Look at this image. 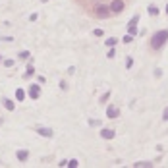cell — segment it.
<instances>
[{
    "label": "cell",
    "mask_w": 168,
    "mask_h": 168,
    "mask_svg": "<svg viewBox=\"0 0 168 168\" xmlns=\"http://www.w3.org/2000/svg\"><path fill=\"white\" fill-rule=\"evenodd\" d=\"M166 41H168V29H161V31H157V33L151 37V48L158 50V48L164 47Z\"/></svg>",
    "instance_id": "6da1fadb"
},
{
    "label": "cell",
    "mask_w": 168,
    "mask_h": 168,
    "mask_svg": "<svg viewBox=\"0 0 168 168\" xmlns=\"http://www.w3.org/2000/svg\"><path fill=\"white\" fill-rule=\"evenodd\" d=\"M93 14H95L99 19H106L108 16H112V14H110L108 4H97V6H95V10H93Z\"/></svg>",
    "instance_id": "7a4b0ae2"
},
{
    "label": "cell",
    "mask_w": 168,
    "mask_h": 168,
    "mask_svg": "<svg viewBox=\"0 0 168 168\" xmlns=\"http://www.w3.org/2000/svg\"><path fill=\"white\" fill-rule=\"evenodd\" d=\"M108 8H110V14H120V12L126 8V2L124 0H110Z\"/></svg>",
    "instance_id": "3957f363"
},
{
    "label": "cell",
    "mask_w": 168,
    "mask_h": 168,
    "mask_svg": "<svg viewBox=\"0 0 168 168\" xmlns=\"http://www.w3.org/2000/svg\"><path fill=\"white\" fill-rule=\"evenodd\" d=\"M118 116H120V108H118V106H114V104H110L108 108H106V118L114 120V118H118Z\"/></svg>",
    "instance_id": "277c9868"
},
{
    "label": "cell",
    "mask_w": 168,
    "mask_h": 168,
    "mask_svg": "<svg viewBox=\"0 0 168 168\" xmlns=\"http://www.w3.org/2000/svg\"><path fill=\"white\" fill-rule=\"evenodd\" d=\"M29 97L31 99H39L41 97V85H31L29 87Z\"/></svg>",
    "instance_id": "5b68a950"
},
{
    "label": "cell",
    "mask_w": 168,
    "mask_h": 168,
    "mask_svg": "<svg viewBox=\"0 0 168 168\" xmlns=\"http://www.w3.org/2000/svg\"><path fill=\"white\" fill-rule=\"evenodd\" d=\"M37 133L43 135V137H52V135H54L50 128H37Z\"/></svg>",
    "instance_id": "8992f818"
},
{
    "label": "cell",
    "mask_w": 168,
    "mask_h": 168,
    "mask_svg": "<svg viewBox=\"0 0 168 168\" xmlns=\"http://www.w3.org/2000/svg\"><path fill=\"white\" fill-rule=\"evenodd\" d=\"M114 135H116V133H114V130H108V128L101 130V137H102V139H112Z\"/></svg>",
    "instance_id": "52a82bcc"
},
{
    "label": "cell",
    "mask_w": 168,
    "mask_h": 168,
    "mask_svg": "<svg viewBox=\"0 0 168 168\" xmlns=\"http://www.w3.org/2000/svg\"><path fill=\"white\" fill-rule=\"evenodd\" d=\"M27 158H29V151H25V149L18 151V161H19V162H25Z\"/></svg>",
    "instance_id": "ba28073f"
},
{
    "label": "cell",
    "mask_w": 168,
    "mask_h": 168,
    "mask_svg": "<svg viewBox=\"0 0 168 168\" xmlns=\"http://www.w3.org/2000/svg\"><path fill=\"white\" fill-rule=\"evenodd\" d=\"M2 104H4V108L6 110H16V104H14V101H10V99H2Z\"/></svg>",
    "instance_id": "9c48e42d"
},
{
    "label": "cell",
    "mask_w": 168,
    "mask_h": 168,
    "mask_svg": "<svg viewBox=\"0 0 168 168\" xmlns=\"http://www.w3.org/2000/svg\"><path fill=\"white\" fill-rule=\"evenodd\" d=\"M133 166L135 168H153L155 164H153V162H147V161H141V162H135Z\"/></svg>",
    "instance_id": "30bf717a"
},
{
    "label": "cell",
    "mask_w": 168,
    "mask_h": 168,
    "mask_svg": "<svg viewBox=\"0 0 168 168\" xmlns=\"http://www.w3.org/2000/svg\"><path fill=\"white\" fill-rule=\"evenodd\" d=\"M33 73H35V68H33V60H31V62H29V66H27V73H25V75H23V77H25V79H27V77H31V75H33Z\"/></svg>",
    "instance_id": "8fae6325"
},
{
    "label": "cell",
    "mask_w": 168,
    "mask_h": 168,
    "mask_svg": "<svg viewBox=\"0 0 168 168\" xmlns=\"http://www.w3.org/2000/svg\"><path fill=\"white\" fill-rule=\"evenodd\" d=\"M116 43H118V39H114V37H108V39L104 41V44H106V47H110V48L116 47Z\"/></svg>",
    "instance_id": "7c38bea8"
},
{
    "label": "cell",
    "mask_w": 168,
    "mask_h": 168,
    "mask_svg": "<svg viewBox=\"0 0 168 168\" xmlns=\"http://www.w3.org/2000/svg\"><path fill=\"white\" fill-rule=\"evenodd\" d=\"M16 99H18L19 102L25 99V93H23V89H18V91H16Z\"/></svg>",
    "instance_id": "4fadbf2b"
},
{
    "label": "cell",
    "mask_w": 168,
    "mask_h": 168,
    "mask_svg": "<svg viewBox=\"0 0 168 168\" xmlns=\"http://www.w3.org/2000/svg\"><path fill=\"white\" fill-rule=\"evenodd\" d=\"M29 56H31L29 50H21V52H19V58H21V60H29Z\"/></svg>",
    "instance_id": "5bb4252c"
},
{
    "label": "cell",
    "mask_w": 168,
    "mask_h": 168,
    "mask_svg": "<svg viewBox=\"0 0 168 168\" xmlns=\"http://www.w3.org/2000/svg\"><path fill=\"white\" fill-rule=\"evenodd\" d=\"M157 14H158V8L155 6V4H151L149 6V16H157Z\"/></svg>",
    "instance_id": "9a60e30c"
},
{
    "label": "cell",
    "mask_w": 168,
    "mask_h": 168,
    "mask_svg": "<svg viewBox=\"0 0 168 168\" xmlns=\"http://www.w3.org/2000/svg\"><path fill=\"white\" fill-rule=\"evenodd\" d=\"M66 166H70V168H77V166H79V162H77V158H72V161H68Z\"/></svg>",
    "instance_id": "2e32d148"
},
{
    "label": "cell",
    "mask_w": 168,
    "mask_h": 168,
    "mask_svg": "<svg viewBox=\"0 0 168 168\" xmlns=\"http://www.w3.org/2000/svg\"><path fill=\"white\" fill-rule=\"evenodd\" d=\"M128 31H130V35H137V25H128Z\"/></svg>",
    "instance_id": "e0dca14e"
},
{
    "label": "cell",
    "mask_w": 168,
    "mask_h": 168,
    "mask_svg": "<svg viewBox=\"0 0 168 168\" xmlns=\"http://www.w3.org/2000/svg\"><path fill=\"white\" fill-rule=\"evenodd\" d=\"M108 99H110V91H108V93H104V95H101V99H99V101L102 102V104H104V102L108 101Z\"/></svg>",
    "instance_id": "ac0fdd59"
},
{
    "label": "cell",
    "mask_w": 168,
    "mask_h": 168,
    "mask_svg": "<svg viewBox=\"0 0 168 168\" xmlns=\"http://www.w3.org/2000/svg\"><path fill=\"white\" fill-rule=\"evenodd\" d=\"M137 21H139V16H133V18L130 19V23H128V25H137Z\"/></svg>",
    "instance_id": "d6986e66"
},
{
    "label": "cell",
    "mask_w": 168,
    "mask_h": 168,
    "mask_svg": "<svg viewBox=\"0 0 168 168\" xmlns=\"http://www.w3.org/2000/svg\"><path fill=\"white\" fill-rule=\"evenodd\" d=\"M132 66H133V60H132V56H128V60H126V68L130 70Z\"/></svg>",
    "instance_id": "ffe728a7"
},
{
    "label": "cell",
    "mask_w": 168,
    "mask_h": 168,
    "mask_svg": "<svg viewBox=\"0 0 168 168\" xmlns=\"http://www.w3.org/2000/svg\"><path fill=\"white\" fill-rule=\"evenodd\" d=\"M122 41H124V43L128 44V43H132V41H133V37H132V35H126V37H124V39H122Z\"/></svg>",
    "instance_id": "44dd1931"
},
{
    "label": "cell",
    "mask_w": 168,
    "mask_h": 168,
    "mask_svg": "<svg viewBox=\"0 0 168 168\" xmlns=\"http://www.w3.org/2000/svg\"><path fill=\"white\" fill-rule=\"evenodd\" d=\"M0 41H4V43H12L14 37H0Z\"/></svg>",
    "instance_id": "7402d4cb"
},
{
    "label": "cell",
    "mask_w": 168,
    "mask_h": 168,
    "mask_svg": "<svg viewBox=\"0 0 168 168\" xmlns=\"http://www.w3.org/2000/svg\"><path fill=\"white\" fill-rule=\"evenodd\" d=\"M4 66H6V68H12V66H14V60H4Z\"/></svg>",
    "instance_id": "603a6c76"
},
{
    "label": "cell",
    "mask_w": 168,
    "mask_h": 168,
    "mask_svg": "<svg viewBox=\"0 0 168 168\" xmlns=\"http://www.w3.org/2000/svg\"><path fill=\"white\" fill-rule=\"evenodd\" d=\"M114 56H116V50H114V47H112V48L108 50V58H114Z\"/></svg>",
    "instance_id": "cb8c5ba5"
},
{
    "label": "cell",
    "mask_w": 168,
    "mask_h": 168,
    "mask_svg": "<svg viewBox=\"0 0 168 168\" xmlns=\"http://www.w3.org/2000/svg\"><path fill=\"white\" fill-rule=\"evenodd\" d=\"M162 120H166V122H168V106L164 108V112H162Z\"/></svg>",
    "instance_id": "d4e9b609"
},
{
    "label": "cell",
    "mask_w": 168,
    "mask_h": 168,
    "mask_svg": "<svg viewBox=\"0 0 168 168\" xmlns=\"http://www.w3.org/2000/svg\"><path fill=\"white\" fill-rule=\"evenodd\" d=\"M93 35H95V37H102V29H95V31H93Z\"/></svg>",
    "instance_id": "484cf974"
},
{
    "label": "cell",
    "mask_w": 168,
    "mask_h": 168,
    "mask_svg": "<svg viewBox=\"0 0 168 168\" xmlns=\"http://www.w3.org/2000/svg\"><path fill=\"white\" fill-rule=\"evenodd\" d=\"M89 126H99V120H89Z\"/></svg>",
    "instance_id": "4316f807"
},
{
    "label": "cell",
    "mask_w": 168,
    "mask_h": 168,
    "mask_svg": "<svg viewBox=\"0 0 168 168\" xmlns=\"http://www.w3.org/2000/svg\"><path fill=\"white\" fill-rule=\"evenodd\" d=\"M166 16H168V4H166Z\"/></svg>",
    "instance_id": "83f0119b"
},
{
    "label": "cell",
    "mask_w": 168,
    "mask_h": 168,
    "mask_svg": "<svg viewBox=\"0 0 168 168\" xmlns=\"http://www.w3.org/2000/svg\"><path fill=\"white\" fill-rule=\"evenodd\" d=\"M95 2H101V0H95Z\"/></svg>",
    "instance_id": "f1b7e54d"
}]
</instances>
